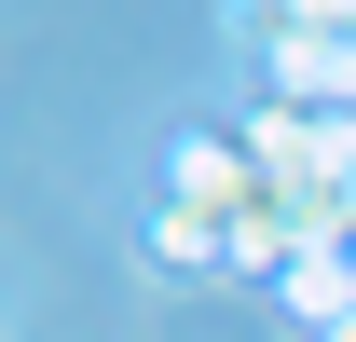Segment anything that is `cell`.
Returning <instances> with one entry per match:
<instances>
[{
    "label": "cell",
    "instance_id": "2",
    "mask_svg": "<svg viewBox=\"0 0 356 342\" xmlns=\"http://www.w3.org/2000/svg\"><path fill=\"white\" fill-rule=\"evenodd\" d=\"M151 247H165V260H192V274H206V260L233 274V219H206V206H178V192H165V206H151Z\"/></svg>",
    "mask_w": 356,
    "mask_h": 342
},
{
    "label": "cell",
    "instance_id": "3",
    "mask_svg": "<svg viewBox=\"0 0 356 342\" xmlns=\"http://www.w3.org/2000/svg\"><path fill=\"white\" fill-rule=\"evenodd\" d=\"M329 342H356V315H343V329H329Z\"/></svg>",
    "mask_w": 356,
    "mask_h": 342
},
{
    "label": "cell",
    "instance_id": "1",
    "mask_svg": "<svg viewBox=\"0 0 356 342\" xmlns=\"http://www.w3.org/2000/svg\"><path fill=\"white\" fill-rule=\"evenodd\" d=\"M165 192L206 206V219H247V206H261V165H247L233 124H178V137H165Z\"/></svg>",
    "mask_w": 356,
    "mask_h": 342
}]
</instances>
